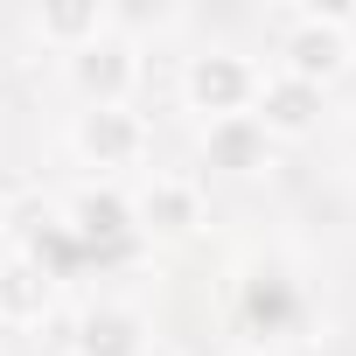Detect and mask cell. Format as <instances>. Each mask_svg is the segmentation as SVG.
Listing matches in <instances>:
<instances>
[{
  "label": "cell",
  "mask_w": 356,
  "mask_h": 356,
  "mask_svg": "<svg viewBox=\"0 0 356 356\" xmlns=\"http://www.w3.org/2000/svg\"><path fill=\"white\" fill-rule=\"evenodd\" d=\"M203 168H210V175H259V168H273V140H266V126H259L252 112H238V119H210V126H203Z\"/></svg>",
  "instance_id": "obj_9"
},
{
  "label": "cell",
  "mask_w": 356,
  "mask_h": 356,
  "mask_svg": "<svg viewBox=\"0 0 356 356\" xmlns=\"http://www.w3.org/2000/svg\"><path fill=\"white\" fill-rule=\"evenodd\" d=\"M63 224H70V238H84V245H112V238L133 231V196L112 189V182H91V189H77V196L63 203Z\"/></svg>",
  "instance_id": "obj_10"
},
{
  "label": "cell",
  "mask_w": 356,
  "mask_h": 356,
  "mask_svg": "<svg viewBox=\"0 0 356 356\" xmlns=\"http://www.w3.org/2000/svg\"><path fill=\"white\" fill-rule=\"evenodd\" d=\"M70 84L84 105H133V84H140V42L133 35H98L70 56Z\"/></svg>",
  "instance_id": "obj_4"
},
{
  "label": "cell",
  "mask_w": 356,
  "mask_h": 356,
  "mask_svg": "<svg viewBox=\"0 0 356 356\" xmlns=\"http://www.w3.org/2000/svg\"><path fill=\"white\" fill-rule=\"evenodd\" d=\"M49 307H56V273L42 266V252H8L0 259V321L35 328Z\"/></svg>",
  "instance_id": "obj_8"
},
{
  "label": "cell",
  "mask_w": 356,
  "mask_h": 356,
  "mask_svg": "<svg viewBox=\"0 0 356 356\" xmlns=\"http://www.w3.org/2000/svg\"><path fill=\"white\" fill-rule=\"evenodd\" d=\"M231 356H266V349H231Z\"/></svg>",
  "instance_id": "obj_12"
},
{
  "label": "cell",
  "mask_w": 356,
  "mask_h": 356,
  "mask_svg": "<svg viewBox=\"0 0 356 356\" xmlns=\"http://www.w3.org/2000/svg\"><path fill=\"white\" fill-rule=\"evenodd\" d=\"M70 356H154V321L126 300H98L70 328Z\"/></svg>",
  "instance_id": "obj_6"
},
{
  "label": "cell",
  "mask_w": 356,
  "mask_h": 356,
  "mask_svg": "<svg viewBox=\"0 0 356 356\" xmlns=\"http://www.w3.org/2000/svg\"><path fill=\"white\" fill-rule=\"evenodd\" d=\"M321 112H328V91H314V84H300L286 70L259 77L252 119L266 126V140H307V133H321Z\"/></svg>",
  "instance_id": "obj_5"
},
{
  "label": "cell",
  "mask_w": 356,
  "mask_h": 356,
  "mask_svg": "<svg viewBox=\"0 0 356 356\" xmlns=\"http://www.w3.org/2000/svg\"><path fill=\"white\" fill-rule=\"evenodd\" d=\"M70 147H77L84 168L119 175V168H140V161H147L154 133H147V119H140L133 105H84L77 126H70Z\"/></svg>",
  "instance_id": "obj_3"
},
{
  "label": "cell",
  "mask_w": 356,
  "mask_h": 356,
  "mask_svg": "<svg viewBox=\"0 0 356 356\" xmlns=\"http://www.w3.org/2000/svg\"><path fill=\"white\" fill-rule=\"evenodd\" d=\"M259 77H266V70H259L252 56H238V49H203V56L182 63V105L203 112V126H210V119H238V112H252Z\"/></svg>",
  "instance_id": "obj_1"
},
{
  "label": "cell",
  "mask_w": 356,
  "mask_h": 356,
  "mask_svg": "<svg viewBox=\"0 0 356 356\" xmlns=\"http://www.w3.org/2000/svg\"><path fill=\"white\" fill-rule=\"evenodd\" d=\"M35 35H42L49 49L77 56L84 42L112 35V8H105V0H42V8H35Z\"/></svg>",
  "instance_id": "obj_11"
},
{
  "label": "cell",
  "mask_w": 356,
  "mask_h": 356,
  "mask_svg": "<svg viewBox=\"0 0 356 356\" xmlns=\"http://www.w3.org/2000/svg\"><path fill=\"white\" fill-rule=\"evenodd\" d=\"M280 70L300 77V84H314V91H328V84H342V77L356 70V35L335 29V22H314V15L300 8V15L286 22V35H280Z\"/></svg>",
  "instance_id": "obj_2"
},
{
  "label": "cell",
  "mask_w": 356,
  "mask_h": 356,
  "mask_svg": "<svg viewBox=\"0 0 356 356\" xmlns=\"http://www.w3.org/2000/svg\"><path fill=\"white\" fill-rule=\"evenodd\" d=\"M196 224H203V189L189 175H154L133 196V231H147V238H189Z\"/></svg>",
  "instance_id": "obj_7"
}]
</instances>
